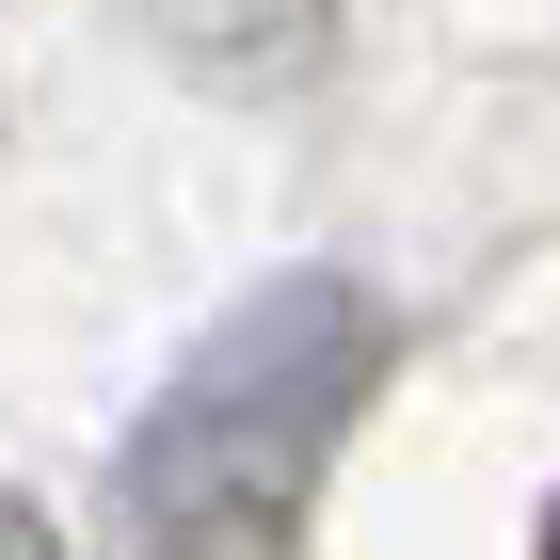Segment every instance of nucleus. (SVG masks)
<instances>
[{
  "label": "nucleus",
  "mask_w": 560,
  "mask_h": 560,
  "mask_svg": "<svg viewBox=\"0 0 560 560\" xmlns=\"http://www.w3.org/2000/svg\"><path fill=\"white\" fill-rule=\"evenodd\" d=\"M369 385H385V304L352 272H272L257 304H224L113 465L129 560H289Z\"/></svg>",
  "instance_id": "f257e3e1"
},
{
  "label": "nucleus",
  "mask_w": 560,
  "mask_h": 560,
  "mask_svg": "<svg viewBox=\"0 0 560 560\" xmlns=\"http://www.w3.org/2000/svg\"><path fill=\"white\" fill-rule=\"evenodd\" d=\"M0 560H65V545H48V528L16 513V497H0Z\"/></svg>",
  "instance_id": "f03ea898"
},
{
  "label": "nucleus",
  "mask_w": 560,
  "mask_h": 560,
  "mask_svg": "<svg viewBox=\"0 0 560 560\" xmlns=\"http://www.w3.org/2000/svg\"><path fill=\"white\" fill-rule=\"evenodd\" d=\"M545 560H560V528H545Z\"/></svg>",
  "instance_id": "7ed1b4c3"
}]
</instances>
